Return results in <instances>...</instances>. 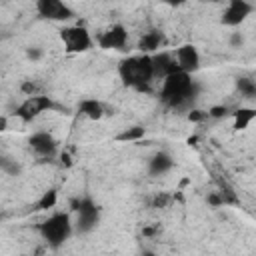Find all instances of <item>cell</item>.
I'll use <instances>...</instances> for the list:
<instances>
[{
  "instance_id": "9",
  "label": "cell",
  "mask_w": 256,
  "mask_h": 256,
  "mask_svg": "<svg viewBox=\"0 0 256 256\" xmlns=\"http://www.w3.org/2000/svg\"><path fill=\"white\" fill-rule=\"evenodd\" d=\"M98 46L104 50H126L128 46V30L124 24H112L108 26L100 38H98Z\"/></svg>"
},
{
  "instance_id": "7",
  "label": "cell",
  "mask_w": 256,
  "mask_h": 256,
  "mask_svg": "<svg viewBox=\"0 0 256 256\" xmlns=\"http://www.w3.org/2000/svg\"><path fill=\"white\" fill-rule=\"evenodd\" d=\"M254 12V4L250 0H228L226 6L222 8L220 22L228 28H236L244 24Z\"/></svg>"
},
{
  "instance_id": "17",
  "label": "cell",
  "mask_w": 256,
  "mask_h": 256,
  "mask_svg": "<svg viewBox=\"0 0 256 256\" xmlns=\"http://www.w3.org/2000/svg\"><path fill=\"white\" fill-rule=\"evenodd\" d=\"M144 136H146V130L136 124V126L124 128V130L116 136V140H118V142H138V140H142Z\"/></svg>"
},
{
  "instance_id": "24",
  "label": "cell",
  "mask_w": 256,
  "mask_h": 256,
  "mask_svg": "<svg viewBox=\"0 0 256 256\" xmlns=\"http://www.w3.org/2000/svg\"><path fill=\"white\" fill-rule=\"evenodd\" d=\"M228 44H230V48H240L244 44V36L240 32H232L228 38Z\"/></svg>"
},
{
  "instance_id": "25",
  "label": "cell",
  "mask_w": 256,
  "mask_h": 256,
  "mask_svg": "<svg viewBox=\"0 0 256 256\" xmlns=\"http://www.w3.org/2000/svg\"><path fill=\"white\" fill-rule=\"evenodd\" d=\"M208 204L216 208V206H222V204H226V202H224V196H222L220 192H212V194H208Z\"/></svg>"
},
{
  "instance_id": "19",
  "label": "cell",
  "mask_w": 256,
  "mask_h": 256,
  "mask_svg": "<svg viewBox=\"0 0 256 256\" xmlns=\"http://www.w3.org/2000/svg\"><path fill=\"white\" fill-rule=\"evenodd\" d=\"M236 88L244 98H256V82L250 78H238Z\"/></svg>"
},
{
  "instance_id": "3",
  "label": "cell",
  "mask_w": 256,
  "mask_h": 256,
  "mask_svg": "<svg viewBox=\"0 0 256 256\" xmlns=\"http://www.w3.org/2000/svg\"><path fill=\"white\" fill-rule=\"evenodd\" d=\"M74 222H72V216L68 212H52L46 220H42V224L38 226V232L42 236V240L52 246V248H58L62 246L66 240H70L72 232H74Z\"/></svg>"
},
{
  "instance_id": "20",
  "label": "cell",
  "mask_w": 256,
  "mask_h": 256,
  "mask_svg": "<svg viewBox=\"0 0 256 256\" xmlns=\"http://www.w3.org/2000/svg\"><path fill=\"white\" fill-rule=\"evenodd\" d=\"M230 114V108L224 106V104H216L208 110V118H214V120H220V118H226Z\"/></svg>"
},
{
  "instance_id": "12",
  "label": "cell",
  "mask_w": 256,
  "mask_h": 256,
  "mask_svg": "<svg viewBox=\"0 0 256 256\" xmlns=\"http://www.w3.org/2000/svg\"><path fill=\"white\" fill-rule=\"evenodd\" d=\"M152 66H154V78H160V80L180 70L174 52H166V50H158L152 54Z\"/></svg>"
},
{
  "instance_id": "6",
  "label": "cell",
  "mask_w": 256,
  "mask_h": 256,
  "mask_svg": "<svg viewBox=\"0 0 256 256\" xmlns=\"http://www.w3.org/2000/svg\"><path fill=\"white\" fill-rule=\"evenodd\" d=\"M54 108V102L50 96H44V94H28L18 106H16V116L28 124L32 120H36L40 114H44L46 110Z\"/></svg>"
},
{
  "instance_id": "23",
  "label": "cell",
  "mask_w": 256,
  "mask_h": 256,
  "mask_svg": "<svg viewBox=\"0 0 256 256\" xmlns=\"http://www.w3.org/2000/svg\"><path fill=\"white\" fill-rule=\"evenodd\" d=\"M42 56H44V50H42V48H38V46H30V48H26V58H28V60L36 62V60H40Z\"/></svg>"
},
{
  "instance_id": "10",
  "label": "cell",
  "mask_w": 256,
  "mask_h": 256,
  "mask_svg": "<svg viewBox=\"0 0 256 256\" xmlns=\"http://www.w3.org/2000/svg\"><path fill=\"white\" fill-rule=\"evenodd\" d=\"M28 146H30V150H32L38 158H52V156L56 154V150H58L56 138H54L50 132H44V130L34 132V134L28 138Z\"/></svg>"
},
{
  "instance_id": "8",
  "label": "cell",
  "mask_w": 256,
  "mask_h": 256,
  "mask_svg": "<svg viewBox=\"0 0 256 256\" xmlns=\"http://www.w3.org/2000/svg\"><path fill=\"white\" fill-rule=\"evenodd\" d=\"M36 12L40 18L50 22H66L74 18V10L68 6L66 0H34Z\"/></svg>"
},
{
  "instance_id": "2",
  "label": "cell",
  "mask_w": 256,
  "mask_h": 256,
  "mask_svg": "<svg viewBox=\"0 0 256 256\" xmlns=\"http://www.w3.org/2000/svg\"><path fill=\"white\" fill-rule=\"evenodd\" d=\"M118 76L124 86L134 90H146L148 84L154 80V66H152V54H134L118 64Z\"/></svg>"
},
{
  "instance_id": "27",
  "label": "cell",
  "mask_w": 256,
  "mask_h": 256,
  "mask_svg": "<svg viewBox=\"0 0 256 256\" xmlns=\"http://www.w3.org/2000/svg\"><path fill=\"white\" fill-rule=\"evenodd\" d=\"M162 4H166V6H170V8H178V6H184V4H188L190 0H160Z\"/></svg>"
},
{
  "instance_id": "22",
  "label": "cell",
  "mask_w": 256,
  "mask_h": 256,
  "mask_svg": "<svg viewBox=\"0 0 256 256\" xmlns=\"http://www.w3.org/2000/svg\"><path fill=\"white\" fill-rule=\"evenodd\" d=\"M170 202H172V196H168V194L160 192V194H158V196L152 200V206H154V208H166Z\"/></svg>"
},
{
  "instance_id": "21",
  "label": "cell",
  "mask_w": 256,
  "mask_h": 256,
  "mask_svg": "<svg viewBox=\"0 0 256 256\" xmlns=\"http://www.w3.org/2000/svg\"><path fill=\"white\" fill-rule=\"evenodd\" d=\"M0 166H2V170L6 172V174H10V176H16L18 172H20V164H16V160H10V158H2V162H0Z\"/></svg>"
},
{
  "instance_id": "16",
  "label": "cell",
  "mask_w": 256,
  "mask_h": 256,
  "mask_svg": "<svg viewBox=\"0 0 256 256\" xmlns=\"http://www.w3.org/2000/svg\"><path fill=\"white\" fill-rule=\"evenodd\" d=\"M256 120V108H236L232 112V128L242 132Z\"/></svg>"
},
{
  "instance_id": "26",
  "label": "cell",
  "mask_w": 256,
  "mask_h": 256,
  "mask_svg": "<svg viewBox=\"0 0 256 256\" xmlns=\"http://www.w3.org/2000/svg\"><path fill=\"white\" fill-rule=\"evenodd\" d=\"M204 118H208V112H202V110H190L188 114V120H194V122H200Z\"/></svg>"
},
{
  "instance_id": "14",
  "label": "cell",
  "mask_w": 256,
  "mask_h": 256,
  "mask_svg": "<svg viewBox=\"0 0 256 256\" xmlns=\"http://www.w3.org/2000/svg\"><path fill=\"white\" fill-rule=\"evenodd\" d=\"M164 46V34L160 30H148L138 40V50L142 54H154Z\"/></svg>"
},
{
  "instance_id": "15",
  "label": "cell",
  "mask_w": 256,
  "mask_h": 256,
  "mask_svg": "<svg viewBox=\"0 0 256 256\" xmlns=\"http://www.w3.org/2000/svg\"><path fill=\"white\" fill-rule=\"evenodd\" d=\"M78 112L88 120H100L106 114L104 112V104L98 98H82L78 102Z\"/></svg>"
},
{
  "instance_id": "11",
  "label": "cell",
  "mask_w": 256,
  "mask_h": 256,
  "mask_svg": "<svg viewBox=\"0 0 256 256\" xmlns=\"http://www.w3.org/2000/svg\"><path fill=\"white\" fill-rule=\"evenodd\" d=\"M174 56H176V62H178V68L184 70V72H198L200 70V64H202V58H200V52L194 44H182L174 50Z\"/></svg>"
},
{
  "instance_id": "1",
  "label": "cell",
  "mask_w": 256,
  "mask_h": 256,
  "mask_svg": "<svg viewBox=\"0 0 256 256\" xmlns=\"http://www.w3.org/2000/svg\"><path fill=\"white\" fill-rule=\"evenodd\" d=\"M198 96V82L190 72L176 70L162 80L160 100L172 110H186Z\"/></svg>"
},
{
  "instance_id": "5",
  "label": "cell",
  "mask_w": 256,
  "mask_h": 256,
  "mask_svg": "<svg viewBox=\"0 0 256 256\" xmlns=\"http://www.w3.org/2000/svg\"><path fill=\"white\" fill-rule=\"evenodd\" d=\"M60 42L64 46L66 52L70 54H82V52H88L94 44L90 32L84 28V26H78V24H72V26H64L60 30Z\"/></svg>"
},
{
  "instance_id": "18",
  "label": "cell",
  "mask_w": 256,
  "mask_h": 256,
  "mask_svg": "<svg viewBox=\"0 0 256 256\" xmlns=\"http://www.w3.org/2000/svg\"><path fill=\"white\" fill-rule=\"evenodd\" d=\"M58 204V190L56 188H48L46 192H42V196L36 202V210H52Z\"/></svg>"
},
{
  "instance_id": "13",
  "label": "cell",
  "mask_w": 256,
  "mask_h": 256,
  "mask_svg": "<svg viewBox=\"0 0 256 256\" xmlns=\"http://www.w3.org/2000/svg\"><path fill=\"white\" fill-rule=\"evenodd\" d=\"M174 168V158L166 150H158L148 160V174L150 176H164Z\"/></svg>"
},
{
  "instance_id": "4",
  "label": "cell",
  "mask_w": 256,
  "mask_h": 256,
  "mask_svg": "<svg viewBox=\"0 0 256 256\" xmlns=\"http://www.w3.org/2000/svg\"><path fill=\"white\" fill-rule=\"evenodd\" d=\"M72 206H74L72 210L76 212V220H74L76 232L88 234V232L96 230V226H98V222H100V206H98L90 196L78 198Z\"/></svg>"
}]
</instances>
